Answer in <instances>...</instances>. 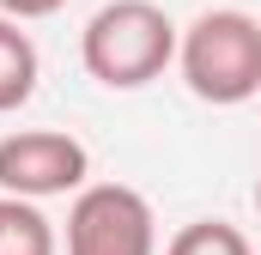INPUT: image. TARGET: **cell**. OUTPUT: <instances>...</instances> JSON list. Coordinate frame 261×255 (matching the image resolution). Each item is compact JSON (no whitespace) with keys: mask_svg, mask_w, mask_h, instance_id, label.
<instances>
[{"mask_svg":"<svg viewBox=\"0 0 261 255\" xmlns=\"http://www.w3.org/2000/svg\"><path fill=\"white\" fill-rule=\"evenodd\" d=\"M182 31L170 24L164 6L152 0H110L85 18L79 31V61L97 85L110 91H140L152 79H164V67L176 61Z\"/></svg>","mask_w":261,"mask_h":255,"instance_id":"1","label":"cell"},{"mask_svg":"<svg viewBox=\"0 0 261 255\" xmlns=\"http://www.w3.org/2000/svg\"><path fill=\"white\" fill-rule=\"evenodd\" d=\"M37 43L12 24V18H0V116H12L18 104H31V91H37Z\"/></svg>","mask_w":261,"mask_h":255,"instance_id":"5","label":"cell"},{"mask_svg":"<svg viewBox=\"0 0 261 255\" xmlns=\"http://www.w3.org/2000/svg\"><path fill=\"white\" fill-rule=\"evenodd\" d=\"M85 176H91V152L61 128H18L0 140V194L12 200L79 194Z\"/></svg>","mask_w":261,"mask_h":255,"instance_id":"4","label":"cell"},{"mask_svg":"<svg viewBox=\"0 0 261 255\" xmlns=\"http://www.w3.org/2000/svg\"><path fill=\"white\" fill-rule=\"evenodd\" d=\"M0 200H6V194H0Z\"/></svg>","mask_w":261,"mask_h":255,"instance_id":"10","label":"cell"},{"mask_svg":"<svg viewBox=\"0 0 261 255\" xmlns=\"http://www.w3.org/2000/svg\"><path fill=\"white\" fill-rule=\"evenodd\" d=\"M67 255H158L152 200L128 183H85L67 207Z\"/></svg>","mask_w":261,"mask_h":255,"instance_id":"3","label":"cell"},{"mask_svg":"<svg viewBox=\"0 0 261 255\" xmlns=\"http://www.w3.org/2000/svg\"><path fill=\"white\" fill-rule=\"evenodd\" d=\"M0 255H61L55 225L37 200H0Z\"/></svg>","mask_w":261,"mask_h":255,"instance_id":"6","label":"cell"},{"mask_svg":"<svg viewBox=\"0 0 261 255\" xmlns=\"http://www.w3.org/2000/svg\"><path fill=\"white\" fill-rule=\"evenodd\" d=\"M176 67H182V85L213 110H237L261 97V18L237 6L200 12L176 43Z\"/></svg>","mask_w":261,"mask_h":255,"instance_id":"2","label":"cell"},{"mask_svg":"<svg viewBox=\"0 0 261 255\" xmlns=\"http://www.w3.org/2000/svg\"><path fill=\"white\" fill-rule=\"evenodd\" d=\"M164 255H255V249L231 219H195L164 243Z\"/></svg>","mask_w":261,"mask_h":255,"instance_id":"7","label":"cell"},{"mask_svg":"<svg viewBox=\"0 0 261 255\" xmlns=\"http://www.w3.org/2000/svg\"><path fill=\"white\" fill-rule=\"evenodd\" d=\"M255 213H261V176H255Z\"/></svg>","mask_w":261,"mask_h":255,"instance_id":"9","label":"cell"},{"mask_svg":"<svg viewBox=\"0 0 261 255\" xmlns=\"http://www.w3.org/2000/svg\"><path fill=\"white\" fill-rule=\"evenodd\" d=\"M67 0H0V18H12V24H24V18H49V12H61Z\"/></svg>","mask_w":261,"mask_h":255,"instance_id":"8","label":"cell"}]
</instances>
